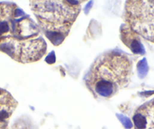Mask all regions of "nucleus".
<instances>
[{
    "instance_id": "1",
    "label": "nucleus",
    "mask_w": 154,
    "mask_h": 129,
    "mask_svg": "<svg viewBox=\"0 0 154 129\" xmlns=\"http://www.w3.org/2000/svg\"><path fill=\"white\" fill-rule=\"evenodd\" d=\"M132 61L120 51H109L94 61L85 78V84L95 97L109 99L128 86Z\"/></svg>"
},
{
    "instance_id": "5",
    "label": "nucleus",
    "mask_w": 154,
    "mask_h": 129,
    "mask_svg": "<svg viewBox=\"0 0 154 129\" xmlns=\"http://www.w3.org/2000/svg\"><path fill=\"white\" fill-rule=\"evenodd\" d=\"M9 112L6 109H0V121H4L9 117Z\"/></svg>"
},
{
    "instance_id": "3",
    "label": "nucleus",
    "mask_w": 154,
    "mask_h": 129,
    "mask_svg": "<svg viewBox=\"0 0 154 129\" xmlns=\"http://www.w3.org/2000/svg\"><path fill=\"white\" fill-rule=\"evenodd\" d=\"M121 39L125 44L135 54H144L145 50L141 42L137 39L135 33L127 24L122 26L121 30Z\"/></svg>"
},
{
    "instance_id": "2",
    "label": "nucleus",
    "mask_w": 154,
    "mask_h": 129,
    "mask_svg": "<svg viewBox=\"0 0 154 129\" xmlns=\"http://www.w3.org/2000/svg\"><path fill=\"white\" fill-rule=\"evenodd\" d=\"M78 1H31L30 7L42 30L55 46L61 44L81 10Z\"/></svg>"
},
{
    "instance_id": "4",
    "label": "nucleus",
    "mask_w": 154,
    "mask_h": 129,
    "mask_svg": "<svg viewBox=\"0 0 154 129\" xmlns=\"http://www.w3.org/2000/svg\"><path fill=\"white\" fill-rule=\"evenodd\" d=\"M138 74L141 77H144L147 73L148 67H147V62L146 59L144 58L141 61H139L138 65Z\"/></svg>"
}]
</instances>
